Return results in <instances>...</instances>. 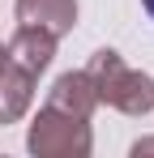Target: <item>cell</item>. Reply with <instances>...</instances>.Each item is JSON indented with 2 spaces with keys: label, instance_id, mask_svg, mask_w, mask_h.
Masks as SVG:
<instances>
[{
  "label": "cell",
  "instance_id": "cell-1",
  "mask_svg": "<svg viewBox=\"0 0 154 158\" xmlns=\"http://www.w3.org/2000/svg\"><path fill=\"white\" fill-rule=\"evenodd\" d=\"M86 77L94 81L99 103L116 107V111H124V115H146V111H154V81L146 77L141 69L124 64V56L111 52V47H99V52L90 56Z\"/></svg>",
  "mask_w": 154,
  "mask_h": 158
},
{
  "label": "cell",
  "instance_id": "cell-2",
  "mask_svg": "<svg viewBox=\"0 0 154 158\" xmlns=\"http://www.w3.org/2000/svg\"><path fill=\"white\" fill-rule=\"evenodd\" d=\"M26 145H30V154H39V158H86L90 145H94L90 120L43 107V111L34 115V124H30Z\"/></svg>",
  "mask_w": 154,
  "mask_h": 158
},
{
  "label": "cell",
  "instance_id": "cell-3",
  "mask_svg": "<svg viewBox=\"0 0 154 158\" xmlns=\"http://www.w3.org/2000/svg\"><path fill=\"white\" fill-rule=\"evenodd\" d=\"M17 22L34 30H47V34H69L77 26V0H17L13 4Z\"/></svg>",
  "mask_w": 154,
  "mask_h": 158
},
{
  "label": "cell",
  "instance_id": "cell-4",
  "mask_svg": "<svg viewBox=\"0 0 154 158\" xmlns=\"http://www.w3.org/2000/svg\"><path fill=\"white\" fill-rule=\"evenodd\" d=\"M51 111H64V115H81V120H90L94 115V107H99V94H94V81L86 77V69L81 73H64V77H56V85L47 90V103Z\"/></svg>",
  "mask_w": 154,
  "mask_h": 158
},
{
  "label": "cell",
  "instance_id": "cell-5",
  "mask_svg": "<svg viewBox=\"0 0 154 158\" xmlns=\"http://www.w3.org/2000/svg\"><path fill=\"white\" fill-rule=\"evenodd\" d=\"M4 56L13 60V64H22L26 73H43L51 64V56H56V34L47 30H34V26H17V34L4 43Z\"/></svg>",
  "mask_w": 154,
  "mask_h": 158
},
{
  "label": "cell",
  "instance_id": "cell-6",
  "mask_svg": "<svg viewBox=\"0 0 154 158\" xmlns=\"http://www.w3.org/2000/svg\"><path fill=\"white\" fill-rule=\"evenodd\" d=\"M30 98H34V73H26L22 64H13L4 56V64H0V124L22 120Z\"/></svg>",
  "mask_w": 154,
  "mask_h": 158
},
{
  "label": "cell",
  "instance_id": "cell-7",
  "mask_svg": "<svg viewBox=\"0 0 154 158\" xmlns=\"http://www.w3.org/2000/svg\"><path fill=\"white\" fill-rule=\"evenodd\" d=\"M133 154H137V158H141V154H154V137H150V141H137V145H133Z\"/></svg>",
  "mask_w": 154,
  "mask_h": 158
},
{
  "label": "cell",
  "instance_id": "cell-8",
  "mask_svg": "<svg viewBox=\"0 0 154 158\" xmlns=\"http://www.w3.org/2000/svg\"><path fill=\"white\" fill-rule=\"evenodd\" d=\"M141 4H146V13H150V17H154V0H141Z\"/></svg>",
  "mask_w": 154,
  "mask_h": 158
},
{
  "label": "cell",
  "instance_id": "cell-9",
  "mask_svg": "<svg viewBox=\"0 0 154 158\" xmlns=\"http://www.w3.org/2000/svg\"><path fill=\"white\" fill-rule=\"evenodd\" d=\"M0 64H4V43H0Z\"/></svg>",
  "mask_w": 154,
  "mask_h": 158
}]
</instances>
